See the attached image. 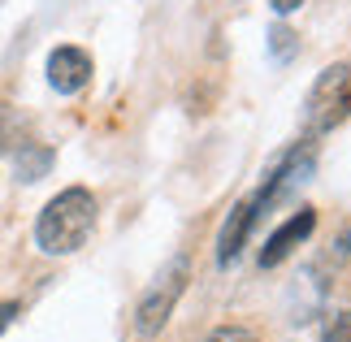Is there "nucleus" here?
<instances>
[{
    "label": "nucleus",
    "instance_id": "f257e3e1",
    "mask_svg": "<svg viewBox=\"0 0 351 342\" xmlns=\"http://www.w3.org/2000/svg\"><path fill=\"white\" fill-rule=\"evenodd\" d=\"M96 230V195L87 186H65L44 204L35 221V243L44 256H74Z\"/></svg>",
    "mask_w": 351,
    "mask_h": 342
},
{
    "label": "nucleus",
    "instance_id": "f03ea898",
    "mask_svg": "<svg viewBox=\"0 0 351 342\" xmlns=\"http://www.w3.org/2000/svg\"><path fill=\"white\" fill-rule=\"evenodd\" d=\"M351 117V65H330L317 74L313 91L304 100V134H330L334 126H343Z\"/></svg>",
    "mask_w": 351,
    "mask_h": 342
},
{
    "label": "nucleus",
    "instance_id": "7ed1b4c3",
    "mask_svg": "<svg viewBox=\"0 0 351 342\" xmlns=\"http://www.w3.org/2000/svg\"><path fill=\"white\" fill-rule=\"evenodd\" d=\"M182 291H186V260H173L169 273L160 278V286L139 304V321H134V325H139V334H143V338L160 334V325L169 321V312H173V304H178V295H182Z\"/></svg>",
    "mask_w": 351,
    "mask_h": 342
},
{
    "label": "nucleus",
    "instance_id": "20e7f679",
    "mask_svg": "<svg viewBox=\"0 0 351 342\" xmlns=\"http://www.w3.org/2000/svg\"><path fill=\"white\" fill-rule=\"evenodd\" d=\"M313 230H317V212H313V208H300L287 225H278L274 234L265 239V247H261V269L282 265V260L300 247V243H308V234H313Z\"/></svg>",
    "mask_w": 351,
    "mask_h": 342
},
{
    "label": "nucleus",
    "instance_id": "39448f33",
    "mask_svg": "<svg viewBox=\"0 0 351 342\" xmlns=\"http://www.w3.org/2000/svg\"><path fill=\"white\" fill-rule=\"evenodd\" d=\"M48 83L57 87L61 95H74V91H83L91 83V57L83 48H57L48 57Z\"/></svg>",
    "mask_w": 351,
    "mask_h": 342
},
{
    "label": "nucleus",
    "instance_id": "423d86ee",
    "mask_svg": "<svg viewBox=\"0 0 351 342\" xmlns=\"http://www.w3.org/2000/svg\"><path fill=\"white\" fill-rule=\"evenodd\" d=\"M256 208H265L256 195L230 208V217H226V225H221V234H217V265H230V260L243 252V243H247V230L256 225Z\"/></svg>",
    "mask_w": 351,
    "mask_h": 342
},
{
    "label": "nucleus",
    "instance_id": "0eeeda50",
    "mask_svg": "<svg viewBox=\"0 0 351 342\" xmlns=\"http://www.w3.org/2000/svg\"><path fill=\"white\" fill-rule=\"evenodd\" d=\"M48 160H52L48 147H35L31 156H18V173H22V182H35V178L48 169Z\"/></svg>",
    "mask_w": 351,
    "mask_h": 342
},
{
    "label": "nucleus",
    "instance_id": "6e6552de",
    "mask_svg": "<svg viewBox=\"0 0 351 342\" xmlns=\"http://www.w3.org/2000/svg\"><path fill=\"white\" fill-rule=\"evenodd\" d=\"M321 342H351V312H334L321 330Z\"/></svg>",
    "mask_w": 351,
    "mask_h": 342
},
{
    "label": "nucleus",
    "instance_id": "1a4fd4ad",
    "mask_svg": "<svg viewBox=\"0 0 351 342\" xmlns=\"http://www.w3.org/2000/svg\"><path fill=\"white\" fill-rule=\"evenodd\" d=\"M204 342H261V338H256L252 330H243V325H217Z\"/></svg>",
    "mask_w": 351,
    "mask_h": 342
},
{
    "label": "nucleus",
    "instance_id": "9d476101",
    "mask_svg": "<svg viewBox=\"0 0 351 342\" xmlns=\"http://www.w3.org/2000/svg\"><path fill=\"white\" fill-rule=\"evenodd\" d=\"M291 31H287V26H278V31H274V52H278V57H287V52H291Z\"/></svg>",
    "mask_w": 351,
    "mask_h": 342
},
{
    "label": "nucleus",
    "instance_id": "9b49d317",
    "mask_svg": "<svg viewBox=\"0 0 351 342\" xmlns=\"http://www.w3.org/2000/svg\"><path fill=\"white\" fill-rule=\"evenodd\" d=\"M18 317V304H0V334L9 330V321Z\"/></svg>",
    "mask_w": 351,
    "mask_h": 342
},
{
    "label": "nucleus",
    "instance_id": "f8f14e48",
    "mask_svg": "<svg viewBox=\"0 0 351 342\" xmlns=\"http://www.w3.org/2000/svg\"><path fill=\"white\" fill-rule=\"evenodd\" d=\"M269 5H274V13H295L304 0H269Z\"/></svg>",
    "mask_w": 351,
    "mask_h": 342
},
{
    "label": "nucleus",
    "instance_id": "ddd939ff",
    "mask_svg": "<svg viewBox=\"0 0 351 342\" xmlns=\"http://www.w3.org/2000/svg\"><path fill=\"white\" fill-rule=\"evenodd\" d=\"M339 256H347V260H351V230H347V234L339 239Z\"/></svg>",
    "mask_w": 351,
    "mask_h": 342
}]
</instances>
